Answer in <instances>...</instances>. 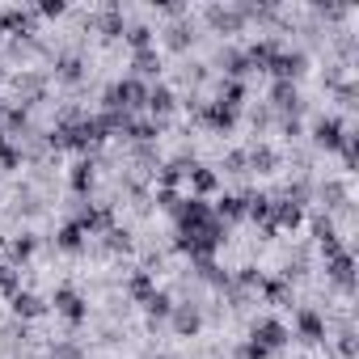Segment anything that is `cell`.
<instances>
[{
  "label": "cell",
  "instance_id": "obj_1",
  "mask_svg": "<svg viewBox=\"0 0 359 359\" xmlns=\"http://www.w3.org/2000/svg\"><path fill=\"white\" fill-rule=\"evenodd\" d=\"M173 216H177V250L191 254L195 262H212V254H216L220 241H224V224L216 220L212 203L191 195V199L177 203Z\"/></svg>",
  "mask_w": 359,
  "mask_h": 359
},
{
  "label": "cell",
  "instance_id": "obj_2",
  "mask_svg": "<svg viewBox=\"0 0 359 359\" xmlns=\"http://www.w3.org/2000/svg\"><path fill=\"white\" fill-rule=\"evenodd\" d=\"M144 102H148V89H144L135 76L118 81V85L106 93V106H110V110H118V114H127V110H135V106H144Z\"/></svg>",
  "mask_w": 359,
  "mask_h": 359
},
{
  "label": "cell",
  "instance_id": "obj_3",
  "mask_svg": "<svg viewBox=\"0 0 359 359\" xmlns=\"http://www.w3.org/2000/svg\"><path fill=\"white\" fill-rule=\"evenodd\" d=\"M287 338H292V334H287V325H283V321H275V317L258 321V325H254V334H250V342H258L262 351H283V346H287Z\"/></svg>",
  "mask_w": 359,
  "mask_h": 359
},
{
  "label": "cell",
  "instance_id": "obj_4",
  "mask_svg": "<svg viewBox=\"0 0 359 359\" xmlns=\"http://www.w3.org/2000/svg\"><path fill=\"white\" fill-rule=\"evenodd\" d=\"M325 271H330V279H334L338 287H346V292L355 287V258H351L346 250L330 254V258H325Z\"/></svg>",
  "mask_w": 359,
  "mask_h": 359
},
{
  "label": "cell",
  "instance_id": "obj_5",
  "mask_svg": "<svg viewBox=\"0 0 359 359\" xmlns=\"http://www.w3.org/2000/svg\"><path fill=\"white\" fill-rule=\"evenodd\" d=\"M313 140H317L321 148L338 152V148H342V140H346V127H342L338 118H317V127H313Z\"/></svg>",
  "mask_w": 359,
  "mask_h": 359
},
{
  "label": "cell",
  "instance_id": "obj_6",
  "mask_svg": "<svg viewBox=\"0 0 359 359\" xmlns=\"http://www.w3.org/2000/svg\"><path fill=\"white\" fill-rule=\"evenodd\" d=\"M266 72H275L279 81H296V76L304 72V55H300V51H279Z\"/></svg>",
  "mask_w": 359,
  "mask_h": 359
},
{
  "label": "cell",
  "instance_id": "obj_7",
  "mask_svg": "<svg viewBox=\"0 0 359 359\" xmlns=\"http://www.w3.org/2000/svg\"><path fill=\"white\" fill-rule=\"evenodd\" d=\"M296 330H300V338H304L309 346H321V342H325V321H321L313 309H300V317H296Z\"/></svg>",
  "mask_w": 359,
  "mask_h": 359
},
{
  "label": "cell",
  "instance_id": "obj_8",
  "mask_svg": "<svg viewBox=\"0 0 359 359\" xmlns=\"http://www.w3.org/2000/svg\"><path fill=\"white\" fill-rule=\"evenodd\" d=\"M55 309H60L72 325H81V321H85V300H81L72 287H60V292H55Z\"/></svg>",
  "mask_w": 359,
  "mask_h": 359
},
{
  "label": "cell",
  "instance_id": "obj_9",
  "mask_svg": "<svg viewBox=\"0 0 359 359\" xmlns=\"http://www.w3.org/2000/svg\"><path fill=\"white\" fill-rule=\"evenodd\" d=\"M169 317H173V330L182 334V338H195V334H199V325H203L199 309H191V304H182V309H173Z\"/></svg>",
  "mask_w": 359,
  "mask_h": 359
},
{
  "label": "cell",
  "instance_id": "obj_10",
  "mask_svg": "<svg viewBox=\"0 0 359 359\" xmlns=\"http://www.w3.org/2000/svg\"><path fill=\"white\" fill-rule=\"evenodd\" d=\"M199 118L212 127V131H229L233 123H237V110H229V106H220V102H212V106H203L199 110Z\"/></svg>",
  "mask_w": 359,
  "mask_h": 359
},
{
  "label": "cell",
  "instance_id": "obj_11",
  "mask_svg": "<svg viewBox=\"0 0 359 359\" xmlns=\"http://www.w3.org/2000/svg\"><path fill=\"white\" fill-rule=\"evenodd\" d=\"M0 30L34 34V13H26V9H5V13H0Z\"/></svg>",
  "mask_w": 359,
  "mask_h": 359
},
{
  "label": "cell",
  "instance_id": "obj_12",
  "mask_svg": "<svg viewBox=\"0 0 359 359\" xmlns=\"http://www.w3.org/2000/svg\"><path fill=\"white\" fill-rule=\"evenodd\" d=\"M208 22H212L220 34H233V30H241L245 9H212V13H208Z\"/></svg>",
  "mask_w": 359,
  "mask_h": 359
},
{
  "label": "cell",
  "instance_id": "obj_13",
  "mask_svg": "<svg viewBox=\"0 0 359 359\" xmlns=\"http://www.w3.org/2000/svg\"><path fill=\"white\" fill-rule=\"evenodd\" d=\"M296 224H300V203H275V212H271V233L296 229Z\"/></svg>",
  "mask_w": 359,
  "mask_h": 359
},
{
  "label": "cell",
  "instance_id": "obj_14",
  "mask_svg": "<svg viewBox=\"0 0 359 359\" xmlns=\"http://www.w3.org/2000/svg\"><path fill=\"white\" fill-rule=\"evenodd\" d=\"M187 177H191V187H195V199H208V195L220 187V182H216V173H212V169H199V165H191Z\"/></svg>",
  "mask_w": 359,
  "mask_h": 359
},
{
  "label": "cell",
  "instance_id": "obj_15",
  "mask_svg": "<svg viewBox=\"0 0 359 359\" xmlns=\"http://www.w3.org/2000/svg\"><path fill=\"white\" fill-rule=\"evenodd\" d=\"M212 212H216L220 224H224V220H241V216H245V199H241V195H224Z\"/></svg>",
  "mask_w": 359,
  "mask_h": 359
},
{
  "label": "cell",
  "instance_id": "obj_16",
  "mask_svg": "<svg viewBox=\"0 0 359 359\" xmlns=\"http://www.w3.org/2000/svg\"><path fill=\"white\" fill-rule=\"evenodd\" d=\"M9 300H13V313H18V317H39V313L47 309L34 292H18V296H9Z\"/></svg>",
  "mask_w": 359,
  "mask_h": 359
},
{
  "label": "cell",
  "instance_id": "obj_17",
  "mask_svg": "<svg viewBox=\"0 0 359 359\" xmlns=\"http://www.w3.org/2000/svg\"><path fill=\"white\" fill-rule=\"evenodd\" d=\"M89 187H93V161L85 156V161L72 165V191L76 195H89Z\"/></svg>",
  "mask_w": 359,
  "mask_h": 359
},
{
  "label": "cell",
  "instance_id": "obj_18",
  "mask_svg": "<svg viewBox=\"0 0 359 359\" xmlns=\"http://www.w3.org/2000/svg\"><path fill=\"white\" fill-rule=\"evenodd\" d=\"M55 241H60V250H68V254H76V250L85 245V229H81V224L72 220V224H64V229H60V237H55Z\"/></svg>",
  "mask_w": 359,
  "mask_h": 359
},
{
  "label": "cell",
  "instance_id": "obj_19",
  "mask_svg": "<svg viewBox=\"0 0 359 359\" xmlns=\"http://www.w3.org/2000/svg\"><path fill=\"white\" fill-rule=\"evenodd\" d=\"M313 229H317V241H321V250H325V258H330V254H338V250H342V241H338V233H334V224H330V220H325V216H321V220H317V224H313Z\"/></svg>",
  "mask_w": 359,
  "mask_h": 359
},
{
  "label": "cell",
  "instance_id": "obj_20",
  "mask_svg": "<svg viewBox=\"0 0 359 359\" xmlns=\"http://www.w3.org/2000/svg\"><path fill=\"white\" fill-rule=\"evenodd\" d=\"M271 102H275L279 110H296V85H292V81H275Z\"/></svg>",
  "mask_w": 359,
  "mask_h": 359
},
{
  "label": "cell",
  "instance_id": "obj_21",
  "mask_svg": "<svg viewBox=\"0 0 359 359\" xmlns=\"http://www.w3.org/2000/svg\"><path fill=\"white\" fill-rule=\"evenodd\" d=\"M152 114H169L173 110V93L165 89V85H156V89H148V102H144Z\"/></svg>",
  "mask_w": 359,
  "mask_h": 359
},
{
  "label": "cell",
  "instance_id": "obj_22",
  "mask_svg": "<svg viewBox=\"0 0 359 359\" xmlns=\"http://www.w3.org/2000/svg\"><path fill=\"white\" fill-rule=\"evenodd\" d=\"M191 173V165H182V161H173V165H165L161 169V191H173L177 182H182V177Z\"/></svg>",
  "mask_w": 359,
  "mask_h": 359
},
{
  "label": "cell",
  "instance_id": "obj_23",
  "mask_svg": "<svg viewBox=\"0 0 359 359\" xmlns=\"http://www.w3.org/2000/svg\"><path fill=\"white\" fill-rule=\"evenodd\" d=\"M156 68H161V60H156L152 47H148V51H135V72H140V76H156Z\"/></svg>",
  "mask_w": 359,
  "mask_h": 359
},
{
  "label": "cell",
  "instance_id": "obj_24",
  "mask_svg": "<svg viewBox=\"0 0 359 359\" xmlns=\"http://www.w3.org/2000/svg\"><path fill=\"white\" fill-rule=\"evenodd\" d=\"M224 72L237 81V76H245V72H250V60H245L241 51H224Z\"/></svg>",
  "mask_w": 359,
  "mask_h": 359
},
{
  "label": "cell",
  "instance_id": "obj_25",
  "mask_svg": "<svg viewBox=\"0 0 359 359\" xmlns=\"http://www.w3.org/2000/svg\"><path fill=\"white\" fill-rule=\"evenodd\" d=\"M245 161H250V165H254L258 173H271V169H275V152H271V148H254V152H250Z\"/></svg>",
  "mask_w": 359,
  "mask_h": 359
},
{
  "label": "cell",
  "instance_id": "obj_26",
  "mask_svg": "<svg viewBox=\"0 0 359 359\" xmlns=\"http://www.w3.org/2000/svg\"><path fill=\"white\" fill-rule=\"evenodd\" d=\"M144 304H148V313H152V317H169V313H173V300H169L165 292H152Z\"/></svg>",
  "mask_w": 359,
  "mask_h": 359
},
{
  "label": "cell",
  "instance_id": "obj_27",
  "mask_svg": "<svg viewBox=\"0 0 359 359\" xmlns=\"http://www.w3.org/2000/svg\"><path fill=\"white\" fill-rule=\"evenodd\" d=\"M241 97H245V89H241V81H229V85H224V93H220V106H229V110H237V106H241Z\"/></svg>",
  "mask_w": 359,
  "mask_h": 359
},
{
  "label": "cell",
  "instance_id": "obj_28",
  "mask_svg": "<svg viewBox=\"0 0 359 359\" xmlns=\"http://www.w3.org/2000/svg\"><path fill=\"white\" fill-rule=\"evenodd\" d=\"M127 43H131L135 51H148V47H152V30H148V26H131V34H127Z\"/></svg>",
  "mask_w": 359,
  "mask_h": 359
},
{
  "label": "cell",
  "instance_id": "obj_29",
  "mask_svg": "<svg viewBox=\"0 0 359 359\" xmlns=\"http://www.w3.org/2000/svg\"><path fill=\"white\" fill-rule=\"evenodd\" d=\"M131 296H135V300H148V296H152V279H148L144 271L131 275Z\"/></svg>",
  "mask_w": 359,
  "mask_h": 359
},
{
  "label": "cell",
  "instance_id": "obj_30",
  "mask_svg": "<svg viewBox=\"0 0 359 359\" xmlns=\"http://www.w3.org/2000/svg\"><path fill=\"white\" fill-rule=\"evenodd\" d=\"M0 292H5V296H18L22 287H18V271L13 266H0Z\"/></svg>",
  "mask_w": 359,
  "mask_h": 359
},
{
  "label": "cell",
  "instance_id": "obj_31",
  "mask_svg": "<svg viewBox=\"0 0 359 359\" xmlns=\"http://www.w3.org/2000/svg\"><path fill=\"white\" fill-rule=\"evenodd\" d=\"M60 76H64V81H81V60H76V55H64V60H60Z\"/></svg>",
  "mask_w": 359,
  "mask_h": 359
},
{
  "label": "cell",
  "instance_id": "obj_32",
  "mask_svg": "<svg viewBox=\"0 0 359 359\" xmlns=\"http://www.w3.org/2000/svg\"><path fill=\"white\" fill-rule=\"evenodd\" d=\"M237 359H271V351H262L258 342H241L237 346Z\"/></svg>",
  "mask_w": 359,
  "mask_h": 359
},
{
  "label": "cell",
  "instance_id": "obj_33",
  "mask_svg": "<svg viewBox=\"0 0 359 359\" xmlns=\"http://www.w3.org/2000/svg\"><path fill=\"white\" fill-rule=\"evenodd\" d=\"M342 156H346V169H355V161H359V140L355 135L342 140Z\"/></svg>",
  "mask_w": 359,
  "mask_h": 359
},
{
  "label": "cell",
  "instance_id": "obj_34",
  "mask_svg": "<svg viewBox=\"0 0 359 359\" xmlns=\"http://www.w3.org/2000/svg\"><path fill=\"white\" fill-rule=\"evenodd\" d=\"M102 30H106V34H123V18H118V9H110V13L102 18Z\"/></svg>",
  "mask_w": 359,
  "mask_h": 359
},
{
  "label": "cell",
  "instance_id": "obj_35",
  "mask_svg": "<svg viewBox=\"0 0 359 359\" xmlns=\"http://www.w3.org/2000/svg\"><path fill=\"white\" fill-rule=\"evenodd\" d=\"M51 359H85V355H81V346H72V342H60V346L51 351Z\"/></svg>",
  "mask_w": 359,
  "mask_h": 359
},
{
  "label": "cell",
  "instance_id": "obj_36",
  "mask_svg": "<svg viewBox=\"0 0 359 359\" xmlns=\"http://www.w3.org/2000/svg\"><path fill=\"white\" fill-rule=\"evenodd\" d=\"M30 254H34V241H30V237H22V241H13V258H18V262H26Z\"/></svg>",
  "mask_w": 359,
  "mask_h": 359
},
{
  "label": "cell",
  "instance_id": "obj_37",
  "mask_svg": "<svg viewBox=\"0 0 359 359\" xmlns=\"http://www.w3.org/2000/svg\"><path fill=\"white\" fill-rule=\"evenodd\" d=\"M64 9H68L64 0H43V5H39V13H43V18H60Z\"/></svg>",
  "mask_w": 359,
  "mask_h": 359
},
{
  "label": "cell",
  "instance_id": "obj_38",
  "mask_svg": "<svg viewBox=\"0 0 359 359\" xmlns=\"http://www.w3.org/2000/svg\"><path fill=\"white\" fill-rule=\"evenodd\" d=\"M224 165H229V173H245V165H250V161H245V152H233Z\"/></svg>",
  "mask_w": 359,
  "mask_h": 359
},
{
  "label": "cell",
  "instance_id": "obj_39",
  "mask_svg": "<svg viewBox=\"0 0 359 359\" xmlns=\"http://www.w3.org/2000/svg\"><path fill=\"white\" fill-rule=\"evenodd\" d=\"M266 296L283 304V300H287V283H266Z\"/></svg>",
  "mask_w": 359,
  "mask_h": 359
},
{
  "label": "cell",
  "instance_id": "obj_40",
  "mask_svg": "<svg viewBox=\"0 0 359 359\" xmlns=\"http://www.w3.org/2000/svg\"><path fill=\"white\" fill-rule=\"evenodd\" d=\"M169 47H187V26H173L169 30Z\"/></svg>",
  "mask_w": 359,
  "mask_h": 359
},
{
  "label": "cell",
  "instance_id": "obj_41",
  "mask_svg": "<svg viewBox=\"0 0 359 359\" xmlns=\"http://www.w3.org/2000/svg\"><path fill=\"white\" fill-rule=\"evenodd\" d=\"M0 165H5V169H18V165H22V152H18V148H9L5 156H0Z\"/></svg>",
  "mask_w": 359,
  "mask_h": 359
},
{
  "label": "cell",
  "instance_id": "obj_42",
  "mask_svg": "<svg viewBox=\"0 0 359 359\" xmlns=\"http://www.w3.org/2000/svg\"><path fill=\"white\" fill-rule=\"evenodd\" d=\"M9 127H26V110H9Z\"/></svg>",
  "mask_w": 359,
  "mask_h": 359
},
{
  "label": "cell",
  "instance_id": "obj_43",
  "mask_svg": "<svg viewBox=\"0 0 359 359\" xmlns=\"http://www.w3.org/2000/svg\"><path fill=\"white\" fill-rule=\"evenodd\" d=\"M9 148H13V144H9V135H5V127H0V156H5Z\"/></svg>",
  "mask_w": 359,
  "mask_h": 359
},
{
  "label": "cell",
  "instance_id": "obj_44",
  "mask_svg": "<svg viewBox=\"0 0 359 359\" xmlns=\"http://www.w3.org/2000/svg\"><path fill=\"white\" fill-rule=\"evenodd\" d=\"M0 118H5V110H0Z\"/></svg>",
  "mask_w": 359,
  "mask_h": 359
}]
</instances>
